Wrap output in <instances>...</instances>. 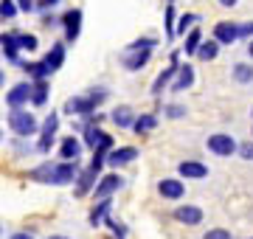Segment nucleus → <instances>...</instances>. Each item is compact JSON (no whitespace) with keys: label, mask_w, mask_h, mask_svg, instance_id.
<instances>
[{"label":"nucleus","mask_w":253,"mask_h":239,"mask_svg":"<svg viewBox=\"0 0 253 239\" xmlns=\"http://www.w3.org/2000/svg\"><path fill=\"white\" fill-rule=\"evenodd\" d=\"M169 3H174V0H169Z\"/></svg>","instance_id":"50"},{"label":"nucleus","mask_w":253,"mask_h":239,"mask_svg":"<svg viewBox=\"0 0 253 239\" xmlns=\"http://www.w3.org/2000/svg\"><path fill=\"white\" fill-rule=\"evenodd\" d=\"M3 82H6V74H3V71H0V87H3Z\"/></svg>","instance_id":"47"},{"label":"nucleus","mask_w":253,"mask_h":239,"mask_svg":"<svg viewBox=\"0 0 253 239\" xmlns=\"http://www.w3.org/2000/svg\"><path fill=\"white\" fill-rule=\"evenodd\" d=\"M20 37V51H37L40 48V40L34 34H17Z\"/></svg>","instance_id":"33"},{"label":"nucleus","mask_w":253,"mask_h":239,"mask_svg":"<svg viewBox=\"0 0 253 239\" xmlns=\"http://www.w3.org/2000/svg\"><path fill=\"white\" fill-rule=\"evenodd\" d=\"M242 37H251L253 40V20L251 23H242V26H239V40Z\"/></svg>","instance_id":"42"},{"label":"nucleus","mask_w":253,"mask_h":239,"mask_svg":"<svg viewBox=\"0 0 253 239\" xmlns=\"http://www.w3.org/2000/svg\"><path fill=\"white\" fill-rule=\"evenodd\" d=\"M96 180H99V172H96L93 166H87L84 172H79V175H76V189H73V192H76V197H84L87 192H93Z\"/></svg>","instance_id":"18"},{"label":"nucleus","mask_w":253,"mask_h":239,"mask_svg":"<svg viewBox=\"0 0 253 239\" xmlns=\"http://www.w3.org/2000/svg\"><path fill=\"white\" fill-rule=\"evenodd\" d=\"M177 175L183 180H203V177H208V166L200 163V160H183L177 166Z\"/></svg>","instance_id":"16"},{"label":"nucleus","mask_w":253,"mask_h":239,"mask_svg":"<svg viewBox=\"0 0 253 239\" xmlns=\"http://www.w3.org/2000/svg\"><path fill=\"white\" fill-rule=\"evenodd\" d=\"M45 101H48V79L31 82V104H34V107H42Z\"/></svg>","instance_id":"27"},{"label":"nucleus","mask_w":253,"mask_h":239,"mask_svg":"<svg viewBox=\"0 0 253 239\" xmlns=\"http://www.w3.org/2000/svg\"><path fill=\"white\" fill-rule=\"evenodd\" d=\"M79 155H82V141L76 135H65L62 147H59V158L62 160H79Z\"/></svg>","instance_id":"20"},{"label":"nucleus","mask_w":253,"mask_h":239,"mask_svg":"<svg viewBox=\"0 0 253 239\" xmlns=\"http://www.w3.org/2000/svg\"><path fill=\"white\" fill-rule=\"evenodd\" d=\"M172 217L180 222V225H189V228H191V225H200L206 214H203V208H197V205H189V202H186V205H177V208H174Z\"/></svg>","instance_id":"12"},{"label":"nucleus","mask_w":253,"mask_h":239,"mask_svg":"<svg viewBox=\"0 0 253 239\" xmlns=\"http://www.w3.org/2000/svg\"><path fill=\"white\" fill-rule=\"evenodd\" d=\"M121 186H124V177L118 175V172H110V175L99 177V183L93 186V197H96V200H101V197H110V194H116Z\"/></svg>","instance_id":"7"},{"label":"nucleus","mask_w":253,"mask_h":239,"mask_svg":"<svg viewBox=\"0 0 253 239\" xmlns=\"http://www.w3.org/2000/svg\"><path fill=\"white\" fill-rule=\"evenodd\" d=\"M166 116H169V119H183V116H186V107H183V104H169V107H166Z\"/></svg>","instance_id":"39"},{"label":"nucleus","mask_w":253,"mask_h":239,"mask_svg":"<svg viewBox=\"0 0 253 239\" xmlns=\"http://www.w3.org/2000/svg\"><path fill=\"white\" fill-rule=\"evenodd\" d=\"M248 56H251V59H253V40H251V42H248Z\"/></svg>","instance_id":"46"},{"label":"nucleus","mask_w":253,"mask_h":239,"mask_svg":"<svg viewBox=\"0 0 253 239\" xmlns=\"http://www.w3.org/2000/svg\"><path fill=\"white\" fill-rule=\"evenodd\" d=\"M219 6H222V9H234L236 3H239V0H217Z\"/></svg>","instance_id":"44"},{"label":"nucleus","mask_w":253,"mask_h":239,"mask_svg":"<svg viewBox=\"0 0 253 239\" xmlns=\"http://www.w3.org/2000/svg\"><path fill=\"white\" fill-rule=\"evenodd\" d=\"M48 239H68V237H48Z\"/></svg>","instance_id":"48"},{"label":"nucleus","mask_w":253,"mask_h":239,"mask_svg":"<svg viewBox=\"0 0 253 239\" xmlns=\"http://www.w3.org/2000/svg\"><path fill=\"white\" fill-rule=\"evenodd\" d=\"M56 129H59V113L51 110L45 116V121H42V127H40V144H37L40 152H51L54 138H56Z\"/></svg>","instance_id":"3"},{"label":"nucleus","mask_w":253,"mask_h":239,"mask_svg":"<svg viewBox=\"0 0 253 239\" xmlns=\"http://www.w3.org/2000/svg\"><path fill=\"white\" fill-rule=\"evenodd\" d=\"M236 155L242 158V160H253V141H248V144H239Z\"/></svg>","instance_id":"38"},{"label":"nucleus","mask_w":253,"mask_h":239,"mask_svg":"<svg viewBox=\"0 0 253 239\" xmlns=\"http://www.w3.org/2000/svg\"><path fill=\"white\" fill-rule=\"evenodd\" d=\"M200 42H203V31H200V28H191L189 34H186V42H183V51H186V56H194V54H197Z\"/></svg>","instance_id":"29"},{"label":"nucleus","mask_w":253,"mask_h":239,"mask_svg":"<svg viewBox=\"0 0 253 239\" xmlns=\"http://www.w3.org/2000/svg\"><path fill=\"white\" fill-rule=\"evenodd\" d=\"M231 76H234V82H239V84H253V65L236 62L234 71H231Z\"/></svg>","instance_id":"28"},{"label":"nucleus","mask_w":253,"mask_h":239,"mask_svg":"<svg viewBox=\"0 0 253 239\" xmlns=\"http://www.w3.org/2000/svg\"><path fill=\"white\" fill-rule=\"evenodd\" d=\"M251 116H253V110H251Z\"/></svg>","instance_id":"51"},{"label":"nucleus","mask_w":253,"mask_h":239,"mask_svg":"<svg viewBox=\"0 0 253 239\" xmlns=\"http://www.w3.org/2000/svg\"><path fill=\"white\" fill-rule=\"evenodd\" d=\"M9 127H11L14 135H20V138H31V135L40 132V121H37L34 113L23 110V107H14V110L9 113Z\"/></svg>","instance_id":"1"},{"label":"nucleus","mask_w":253,"mask_h":239,"mask_svg":"<svg viewBox=\"0 0 253 239\" xmlns=\"http://www.w3.org/2000/svg\"><path fill=\"white\" fill-rule=\"evenodd\" d=\"M65 113L68 116H76V119H90L96 113V101L90 96H71L65 101Z\"/></svg>","instance_id":"4"},{"label":"nucleus","mask_w":253,"mask_h":239,"mask_svg":"<svg viewBox=\"0 0 253 239\" xmlns=\"http://www.w3.org/2000/svg\"><path fill=\"white\" fill-rule=\"evenodd\" d=\"M17 0H0V17L3 20H14L17 17Z\"/></svg>","instance_id":"32"},{"label":"nucleus","mask_w":253,"mask_h":239,"mask_svg":"<svg viewBox=\"0 0 253 239\" xmlns=\"http://www.w3.org/2000/svg\"><path fill=\"white\" fill-rule=\"evenodd\" d=\"M0 138H3V132H0Z\"/></svg>","instance_id":"49"},{"label":"nucleus","mask_w":253,"mask_h":239,"mask_svg":"<svg viewBox=\"0 0 253 239\" xmlns=\"http://www.w3.org/2000/svg\"><path fill=\"white\" fill-rule=\"evenodd\" d=\"M110 121H113V124H116L118 129H132L135 113H132V107H126V104H121V107H116V110L110 113Z\"/></svg>","instance_id":"21"},{"label":"nucleus","mask_w":253,"mask_h":239,"mask_svg":"<svg viewBox=\"0 0 253 239\" xmlns=\"http://www.w3.org/2000/svg\"><path fill=\"white\" fill-rule=\"evenodd\" d=\"M206 149L217 158H231V155H236L239 144H236L234 135H228V132H214V135L206 138Z\"/></svg>","instance_id":"2"},{"label":"nucleus","mask_w":253,"mask_h":239,"mask_svg":"<svg viewBox=\"0 0 253 239\" xmlns=\"http://www.w3.org/2000/svg\"><path fill=\"white\" fill-rule=\"evenodd\" d=\"M217 54H219V42H217V40H203L194 56H197L200 62H214Z\"/></svg>","instance_id":"25"},{"label":"nucleus","mask_w":253,"mask_h":239,"mask_svg":"<svg viewBox=\"0 0 253 239\" xmlns=\"http://www.w3.org/2000/svg\"><path fill=\"white\" fill-rule=\"evenodd\" d=\"M197 14H180V20L174 23V37H186L191 28H194V23H197Z\"/></svg>","instance_id":"30"},{"label":"nucleus","mask_w":253,"mask_h":239,"mask_svg":"<svg viewBox=\"0 0 253 239\" xmlns=\"http://www.w3.org/2000/svg\"><path fill=\"white\" fill-rule=\"evenodd\" d=\"M17 9L28 14V11H34V9H37V0H17Z\"/></svg>","instance_id":"41"},{"label":"nucleus","mask_w":253,"mask_h":239,"mask_svg":"<svg viewBox=\"0 0 253 239\" xmlns=\"http://www.w3.org/2000/svg\"><path fill=\"white\" fill-rule=\"evenodd\" d=\"M149 56H152V48H135V51H126L124 54V68L126 71H141L146 62H149Z\"/></svg>","instance_id":"17"},{"label":"nucleus","mask_w":253,"mask_h":239,"mask_svg":"<svg viewBox=\"0 0 253 239\" xmlns=\"http://www.w3.org/2000/svg\"><path fill=\"white\" fill-rule=\"evenodd\" d=\"M28 101H31V82H17L6 93V104H9L11 110L14 107H26Z\"/></svg>","instance_id":"13"},{"label":"nucleus","mask_w":253,"mask_h":239,"mask_svg":"<svg viewBox=\"0 0 253 239\" xmlns=\"http://www.w3.org/2000/svg\"><path fill=\"white\" fill-rule=\"evenodd\" d=\"M203 239H234V237H231V231H225V228H211V231L203 234Z\"/></svg>","instance_id":"37"},{"label":"nucleus","mask_w":253,"mask_h":239,"mask_svg":"<svg viewBox=\"0 0 253 239\" xmlns=\"http://www.w3.org/2000/svg\"><path fill=\"white\" fill-rule=\"evenodd\" d=\"M214 40L219 45H234L239 40V23H231V20H219L214 26Z\"/></svg>","instance_id":"10"},{"label":"nucleus","mask_w":253,"mask_h":239,"mask_svg":"<svg viewBox=\"0 0 253 239\" xmlns=\"http://www.w3.org/2000/svg\"><path fill=\"white\" fill-rule=\"evenodd\" d=\"M155 45H158V40L155 37H141V40H135V42H129L126 51H135V48H155Z\"/></svg>","instance_id":"36"},{"label":"nucleus","mask_w":253,"mask_h":239,"mask_svg":"<svg viewBox=\"0 0 253 239\" xmlns=\"http://www.w3.org/2000/svg\"><path fill=\"white\" fill-rule=\"evenodd\" d=\"M76 175H79V160H62V163H54V169H51V183L68 186L76 180Z\"/></svg>","instance_id":"5"},{"label":"nucleus","mask_w":253,"mask_h":239,"mask_svg":"<svg viewBox=\"0 0 253 239\" xmlns=\"http://www.w3.org/2000/svg\"><path fill=\"white\" fill-rule=\"evenodd\" d=\"M110 208H113V200L110 197H101L96 205H93V211H90V225L96 228V225H104V217L110 214Z\"/></svg>","instance_id":"24"},{"label":"nucleus","mask_w":253,"mask_h":239,"mask_svg":"<svg viewBox=\"0 0 253 239\" xmlns=\"http://www.w3.org/2000/svg\"><path fill=\"white\" fill-rule=\"evenodd\" d=\"M191 84H194V68L186 62V65H180V68H177V74H174L172 90L174 93H183V90H189Z\"/></svg>","instance_id":"19"},{"label":"nucleus","mask_w":253,"mask_h":239,"mask_svg":"<svg viewBox=\"0 0 253 239\" xmlns=\"http://www.w3.org/2000/svg\"><path fill=\"white\" fill-rule=\"evenodd\" d=\"M42 62L51 68V74H54V71H59V68H62V62H65V42H54Z\"/></svg>","instance_id":"22"},{"label":"nucleus","mask_w":253,"mask_h":239,"mask_svg":"<svg viewBox=\"0 0 253 239\" xmlns=\"http://www.w3.org/2000/svg\"><path fill=\"white\" fill-rule=\"evenodd\" d=\"M20 68L31 76V82H37V79H48V76H51V68H48L45 62H20Z\"/></svg>","instance_id":"26"},{"label":"nucleus","mask_w":253,"mask_h":239,"mask_svg":"<svg viewBox=\"0 0 253 239\" xmlns=\"http://www.w3.org/2000/svg\"><path fill=\"white\" fill-rule=\"evenodd\" d=\"M251 239H253V237H251Z\"/></svg>","instance_id":"52"},{"label":"nucleus","mask_w":253,"mask_h":239,"mask_svg":"<svg viewBox=\"0 0 253 239\" xmlns=\"http://www.w3.org/2000/svg\"><path fill=\"white\" fill-rule=\"evenodd\" d=\"M104 225H107V228L113 231V234H116L118 239H126V228L121 225V222H116L113 217H104Z\"/></svg>","instance_id":"35"},{"label":"nucleus","mask_w":253,"mask_h":239,"mask_svg":"<svg viewBox=\"0 0 253 239\" xmlns=\"http://www.w3.org/2000/svg\"><path fill=\"white\" fill-rule=\"evenodd\" d=\"M62 0H37V9H42V11H48V9H54V6H59Z\"/></svg>","instance_id":"43"},{"label":"nucleus","mask_w":253,"mask_h":239,"mask_svg":"<svg viewBox=\"0 0 253 239\" xmlns=\"http://www.w3.org/2000/svg\"><path fill=\"white\" fill-rule=\"evenodd\" d=\"M158 194H161L163 200H183L186 197V183H183L180 177H163L161 183H158Z\"/></svg>","instance_id":"8"},{"label":"nucleus","mask_w":253,"mask_h":239,"mask_svg":"<svg viewBox=\"0 0 253 239\" xmlns=\"http://www.w3.org/2000/svg\"><path fill=\"white\" fill-rule=\"evenodd\" d=\"M0 48H3V56H6L9 62L20 65V37H17V31L0 34Z\"/></svg>","instance_id":"15"},{"label":"nucleus","mask_w":253,"mask_h":239,"mask_svg":"<svg viewBox=\"0 0 253 239\" xmlns=\"http://www.w3.org/2000/svg\"><path fill=\"white\" fill-rule=\"evenodd\" d=\"M177 68H180V54L174 51L172 54V62H169V68H163L161 74H158V79H155V84H152V96H161L163 93V87L174 79V74H177Z\"/></svg>","instance_id":"11"},{"label":"nucleus","mask_w":253,"mask_h":239,"mask_svg":"<svg viewBox=\"0 0 253 239\" xmlns=\"http://www.w3.org/2000/svg\"><path fill=\"white\" fill-rule=\"evenodd\" d=\"M9 239H34V237H28V234H11Z\"/></svg>","instance_id":"45"},{"label":"nucleus","mask_w":253,"mask_h":239,"mask_svg":"<svg viewBox=\"0 0 253 239\" xmlns=\"http://www.w3.org/2000/svg\"><path fill=\"white\" fill-rule=\"evenodd\" d=\"M59 23L65 28V40L68 42H76L79 40V31H82V9H68Z\"/></svg>","instance_id":"9"},{"label":"nucleus","mask_w":253,"mask_h":239,"mask_svg":"<svg viewBox=\"0 0 253 239\" xmlns=\"http://www.w3.org/2000/svg\"><path fill=\"white\" fill-rule=\"evenodd\" d=\"M135 158H138L135 147H113L107 152V166L110 169H118V166H124V163H132Z\"/></svg>","instance_id":"14"},{"label":"nucleus","mask_w":253,"mask_h":239,"mask_svg":"<svg viewBox=\"0 0 253 239\" xmlns=\"http://www.w3.org/2000/svg\"><path fill=\"white\" fill-rule=\"evenodd\" d=\"M84 144L90 149H104V152H110V149H113V135H107V132L99 129L93 121H87V127H84Z\"/></svg>","instance_id":"6"},{"label":"nucleus","mask_w":253,"mask_h":239,"mask_svg":"<svg viewBox=\"0 0 253 239\" xmlns=\"http://www.w3.org/2000/svg\"><path fill=\"white\" fill-rule=\"evenodd\" d=\"M87 96H90V99L96 101V107H99L101 101L107 99V90H104V87H96V90H90V93H87Z\"/></svg>","instance_id":"40"},{"label":"nucleus","mask_w":253,"mask_h":239,"mask_svg":"<svg viewBox=\"0 0 253 239\" xmlns=\"http://www.w3.org/2000/svg\"><path fill=\"white\" fill-rule=\"evenodd\" d=\"M174 23H177V17H174V3H169L166 6V34H169V40L174 37Z\"/></svg>","instance_id":"34"},{"label":"nucleus","mask_w":253,"mask_h":239,"mask_svg":"<svg viewBox=\"0 0 253 239\" xmlns=\"http://www.w3.org/2000/svg\"><path fill=\"white\" fill-rule=\"evenodd\" d=\"M51 169H54V163H42V166H37V169H31L28 177L40 180V183H51Z\"/></svg>","instance_id":"31"},{"label":"nucleus","mask_w":253,"mask_h":239,"mask_svg":"<svg viewBox=\"0 0 253 239\" xmlns=\"http://www.w3.org/2000/svg\"><path fill=\"white\" fill-rule=\"evenodd\" d=\"M155 127H158V116H155V113H141V116H135V121H132V129H135L138 135H146V132H152Z\"/></svg>","instance_id":"23"}]
</instances>
